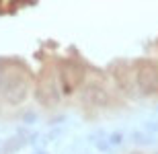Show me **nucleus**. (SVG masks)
Masks as SVG:
<instances>
[{"label": "nucleus", "instance_id": "1", "mask_svg": "<svg viewBox=\"0 0 158 154\" xmlns=\"http://www.w3.org/2000/svg\"><path fill=\"white\" fill-rule=\"evenodd\" d=\"M121 93L131 99H158V41L154 53L144 58L121 62L119 66Z\"/></svg>", "mask_w": 158, "mask_h": 154}, {"label": "nucleus", "instance_id": "2", "mask_svg": "<svg viewBox=\"0 0 158 154\" xmlns=\"http://www.w3.org/2000/svg\"><path fill=\"white\" fill-rule=\"evenodd\" d=\"M131 154H158V146L148 148V150H135V152H131Z\"/></svg>", "mask_w": 158, "mask_h": 154}]
</instances>
